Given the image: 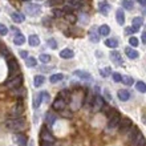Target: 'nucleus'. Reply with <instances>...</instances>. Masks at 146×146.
Returning a JSON list of instances; mask_svg holds the SVG:
<instances>
[{
	"instance_id": "nucleus-45",
	"label": "nucleus",
	"mask_w": 146,
	"mask_h": 146,
	"mask_svg": "<svg viewBox=\"0 0 146 146\" xmlns=\"http://www.w3.org/2000/svg\"><path fill=\"white\" fill-rule=\"evenodd\" d=\"M40 96H41V100L42 101H48V100H49V94H48L46 92H41V93H40Z\"/></svg>"
},
{
	"instance_id": "nucleus-33",
	"label": "nucleus",
	"mask_w": 146,
	"mask_h": 146,
	"mask_svg": "<svg viewBox=\"0 0 146 146\" xmlns=\"http://www.w3.org/2000/svg\"><path fill=\"white\" fill-rule=\"evenodd\" d=\"M58 97H61L64 101H66L68 102V100H69V97H70V93L69 90H66V89H64V90H61V93H60V96Z\"/></svg>"
},
{
	"instance_id": "nucleus-27",
	"label": "nucleus",
	"mask_w": 146,
	"mask_h": 146,
	"mask_svg": "<svg viewBox=\"0 0 146 146\" xmlns=\"http://www.w3.org/2000/svg\"><path fill=\"white\" fill-rule=\"evenodd\" d=\"M64 80V74H61V73H56V74H52L49 78L50 82H53V84H56V82H58V81Z\"/></svg>"
},
{
	"instance_id": "nucleus-13",
	"label": "nucleus",
	"mask_w": 146,
	"mask_h": 146,
	"mask_svg": "<svg viewBox=\"0 0 146 146\" xmlns=\"http://www.w3.org/2000/svg\"><path fill=\"white\" fill-rule=\"evenodd\" d=\"M98 11L102 13V15H108L109 11H110V4L108 1H101L98 4Z\"/></svg>"
},
{
	"instance_id": "nucleus-22",
	"label": "nucleus",
	"mask_w": 146,
	"mask_h": 146,
	"mask_svg": "<svg viewBox=\"0 0 146 146\" xmlns=\"http://www.w3.org/2000/svg\"><path fill=\"white\" fill-rule=\"evenodd\" d=\"M73 50L69 49V48H65V49H62L61 52H60V57L62 58H72L73 57Z\"/></svg>"
},
{
	"instance_id": "nucleus-40",
	"label": "nucleus",
	"mask_w": 146,
	"mask_h": 146,
	"mask_svg": "<svg viewBox=\"0 0 146 146\" xmlns=\"http://www.w3.org/2000/svg\"><path fill=\"white\" fill-rule=\"evenodd\" d=\"M8 33V28L4 25V24H1L0 23V35L1 36H5Z\"/></svg>"
},
{
	"instance_id": "nucleus-26",
	"label": "nucleus",
	"mask_w": 146,
	"mask_h": 146,
	"mask_svg": "<svg viewBox=\"0 0 146 146\" xmlns=\"http://www.w3.org/2000/svg\"><path fill=\"white\" fill-rule=\"evenodd\" d=\"M105 45L109 46V48H117L118 46V41L115 38H106L105 40Z\"/></svg>"
},
{
	"instance_id": "nucleus-3",
	"label": "nucleus",
	"mask_w": 146,
	"mask_h": 146,
	"mask_svg": "<svg viewBox=\"0 0 146 146\" xmlns=\"http://www.w3.org/2000/svg\"><path fill=\"white\" fill-rule=\"evenodd\" d=\"M21 84H23V77L21 76H15L12 77L11 80H8L7 82H5V85H7L8 88L11 89H17L21 86Z\"/></svg>"
},
{
	"instance_id": "nucleus-15",
	"label": "nucleus",
	"mask_w": 146,
	"mask_h": 146,
	"mask_svg": "<svg viewBox=\"0 0 146 146\" xmlns=\"http://www.w3.org/2000/svg\"><path fill=\"white\" fill-rule=\"evenodd\" d=\"M115 17H117V23H118L119 25H123V23H125V13H123L122 8H118V9L115 11Z\"/></svg>"
},
{
	"instance_id": "nucleus-34",
	"label": "nucleus",
	"mask_w": 146,
	"mask_h": 146,
	"mask_svg": "<svg viewBox=\"0 0 146 146\" xmlns=\"http://www.w3.org/2000/svg\"><path fill=\"white\" fill-rule=\"evenodd\" d=\"M89 37H90V40L94 42H98V36H97L96 31H94V28H92L90 31H89Z\"/></svg>"
},
{
	"instance_id": "nucleus-32",
	"label": "nucleus",
	"mask_w": 146,
	"mask_h": 146,
	"mask_svg": "<svg viewBox=\"0 0 146 146\" xmlns=\"http://www.w3.org/2000/svg\"><path fill=\"white\" fill-rule=\"evenodd\" d=\"M138 133H139V130L137 129V127H133V129H131V131L129 133V139H130V142H133V141H134V138L137 137V134H138Z\"/></svg>"
},
{
	"instance_id": "nucleus-38",
	"label": "nucleus",
	"mask_w": 146,
	"mask_h": 146,
	"mask_svg": "<svg viewBox=\"0 0 146 146\" xmlns=\"http://www.w3.org/2000/svg\"><path fill=\"white\" fill-rule=\"evenodd\" d=\"M110 73H111V72H110V68H109V66H106V68H102V69L100 70V74H101L102 77H108Z\"/></svg>"
},
{
	"instance_id": "nucleus-9",
	"label": "nucleus",
	"mask_w": 146,
	"mask_h": 146,
	"mask_svg": "<svg viewBox=\"0 0 146 146\" xmlns=\"http://www.w3.org/2000/svg\"><path fill=\"white\" fill-rule=\"evenodd\" d=\"M104 105H105V101L102 97L101 96L94 97V100H93V109L94 110H101V109L104 108Z\"/></svg>"
},
{
	"instance_id": "nucleus-44",
	"label": "nucleus",
	"mask_w": 146,
	"mask_h": 146,
	"mask_svg": "<svg viewBox=\"0 0 146 146\" xmlns=\"http://www.w3.org/2000/svg\"><path fill=\"white\" fill-rule=\"evenodd\" d=\"M137 32V29H134L133 27H126L125 28V35H131V33H134Z\"/></svg>"
},
{
	"instance_id": "nucleus-6",
	"label": "nucleus",
	"mask_w": 146,
	"mask_h": 146,
	"mask_svg": "<svg viewBox=\"0 0 146 146\" xmlns=\"http://www.w3.org/2000/svg\"><path fill=\"white\" fill-rule=\"evenodd\" d=\"M119 121H121V115H119L118 111H114V113L110 115V118H109L108 126H109V127H115V126H118V125H119Z\"/></svg>"
},
{
	"instance_id": "nucleus-5",
	"label": "nucleus",
	"mask_w": 146,
	"mask_h": 146,
	"mask_svg": "<svg viewBox=\"0 0 146 146\" xmlns=\"http://www.w3.org/2000/svg\"><path fill=\"white\" fill-rule=\"evenodd\" d=\"M66 106V101H64L61 97H57L56 100L52 102V109L56 111H62Z\"/></svg>"
},
{
	"instance_id": "nucleus-46",
	"label": "nucleus",
	"mask_w": 146,
	"mask_h": 146,
	"mask_svg": "<svg viewBox=\"0 0 146 146\" xmlns=\"http://www.w3.org/2000/svg\"><path fill=\"white\" fill-rule=\"evenodd\" d=\"M48 45H49V46H52V48H53V49H54V48L57 46V42L54 41L53 38H49V40H48Z\"/></svg>"
},
{
	"instance_id": "nucleus-43",
	"label": "nucleus",
	"mask_w": 146,
	"mask_h": 146,
	"mask_svg": "<svg viewBox=\"0 0 146 146\" xmlns=\"http://www.w3.org/2000/svg\"><path fill=\"white\" fill-rule=\"evenodd\" d=\"M113 80H114L115 82H121V81H122V76H121L119 73H113Z\"/></svg>"
},
{
	"instance_id": "nucleus-47",
	"label": "nucleus",
	"mask_w": 146,
	"mask_h": 146,
	"mask_svg": "<svg viewBox=\"0 0 146 146\" xmlns=\"http://www.w3.org/2000/svg\"><path fill=\"white\" fill-rule=\"evenodd\" d=\"M81 0H66V3L70 4V5H80Z\"/></svg>"
},
{
	"instance_id": "nucleus-24",
	"label": "nucleus",
	"mask_w": 146,
	"mask_h": 146,
	"mask_svg": "<svg viewBox=\"0 0 146 146\" xmlns=\"http://www.w3.org/2000/svg\"><path fill=\"white\" fill-rule=\"evenodd\" d=\"M13 42H15L16 45H23L24 42H25V37H24L23 33H17V35L13 37Z\"/></svg>"
},
{
	"instance_id": "nucleus-48",
	"label": "nucleus",
	"mask_w": 146,
	"mask_h": 146,
	"mask_svg": "<svg viewBox=\"0 0 146 146\" xmlns=\"http://www.w3.org/2000/svg\"><path fill=\"white\" fill-rule=\"evenodd\" d=\"M20 56L23 58H28L29 56H28V52H25V50H23V52H20Z\"/></svg>"
},
{
	"instance_id": "nucleus-14",
	"label": "nucleus",
	"mask_w": 146,
	"mask_h": 146,
	"mask_svg": "<svg viewBox=\"0 0 146 146\" xmlns=\"http://www.w3.org/2000/svg\"><path fill=\"white\" fill-rule=\"evenodd\" d=\"M11 17H12V20H13V23H16V24L23 23L24 20H25L24 15H23V13H20V12H12Z\"/></svg>"
},
{
	"instance_id": "nucleus-29",
	"label": "nucleus",
	"mask_w": 146,
	"mask_h": 146,
	"mask_svg": "<svg viewBox=\"0 0 146 146\" xmlns=\"http://www.w3.org/2000/svg\"><path fill=\"white\" fill-rule=\"evenodd\" d=\"M135 88H137V90H138L139 93H145L146 92V84L143 82V81H137Z\"/></svg>"
},
{
	"instance_id": "nucleus-28",
	"label": "nucleus",
	"mask_w": 146,
	"mask_h": 146,
	"mask_svg": "<svg viewBox=\"0 0 146 146\" xmlns=\"http://www.w3.org/2000/svg\"><path fill=\"white\" fill-rule=\"evenodd\" d=\"M121 5H122L125 9H127V11H131L134 4H133V1H131V0H122V1H121Z\"/></svg>"
},
{
	"instance_id": "nucleus-17",
	"label": "nucleus",
	"mask_w": 146,
	"mask_h": 146,
	"mask_svg": "<svg viewBox=\"0 0 146 146\" xmlns=\"http://www.w3.org/2000/svg\"><path fill=\"white\" fill-rule=\"evenodd\" d=\"M117 96H118V98L121 101H127L129 98H130V93H129V90L121 89V90H118V92H117Z\"/></svg>"
},
{
	"instance_id": "nucleus-4",
	"label": "nucleus",
	"mask_w": 146,
	"mask_h": 146,
	"mask_svg": "<svg viewBox=\"0 0 146 146\" xmlns=\"http://www.w3.org/2000/svg\"><path fill=\"white\" fill-rule=\"evenodd\" d=\"M40 11H41V7L36 3H31V4H27V5H25V12H27V15L35 16V15H38Z\"/></svg>"
},
{
	"instance_id": "nucleus-53",
	"label": "nucleus",
	"mask_w": 146,
	"mask_h": 146,
	"mask_svg": "<svg viewBox=\"0 0 146 146\" xmlns=\"http://www.w3.org/2000/svg\"><path fill=\"white\" fill-rule=\"evenodd\" d=\"M24 1H31V0H24Z\"/></svg>"
},
{
	"instance_id": "nucleus-8",
	"label": "nucleus",
	"mask_w": 146,
	"mask_h": 146,
	"mask_svg": "<svg viewBox=\"0 0 146 146\" xmlns=\"http://www.w3.org/2000/svg\"><path fill=\"white\" fill-rule=\"evenodd\" d=\"M8 69H9V76H11V78H12V76L19 70V64H17L13 58H11V60H8ZM11 78H9V80H11Z\"/></svg>"
},
{
	"instance_id": "nucleus-11",
	"label": "nucleus",
	"mask_w": 146,
	"mask_h": 146,
	"mask_svg": "<svg viewBox=\"0 0 146 146\" xmlns=\"http://www.w3.org/2000/svg\"><path fill=\"white\" fill-rule=\"evenodd\" d=\"M131 146H146V141H145V137H143L141 133L137 134V137L134 138L133 142H130Z\"/></svg>"
},
{
	"instance_id": "nucleus-36",
	"label": "nucleus",
	"mask_w": 146,
	"mask_h": 146,
	"mask_svg": "<svg viewBox=\"0 0 146 146\" xmlns=\"http://www.w3.org/2000/svg\"><path fill=\"white\" fill-rule=\"evenodd\" d=\"M133 81L134 80H133L130 76H125V77H122V81H121V82H123L126 86H130V85H133Z\"/></svg>"
},
{
	"instance_id": "nucleus-10",
	"label": "nucleus",
	"mask_w": 146,
	"mask_h": 146,
	"mask_svg": "<svg viewBox=\"0 0 146 146\" xmlns=\"http://www.w3.org/2000/svg\"><path fill=\"white\" fill-rule=\"evenodd\" d=\"M130 127H131V121L129 118H125L122 121V122L119 123V133H126V131L130 130Z\"/></svg>"
},
{
	"instance_id": "nucleus-50",
	"label": "nucleus",
	"mask_w": 146,
	"mask_h": 146,
	"mask_svg": "<svg viewBox=\"0 0 146 146\" xmlns=\"http://www.w3.org/2000/svg\"><path fill=\"white\" fill-rule=\"evenodd\" d=\"M141 38H142L143 44H146V32H143V33H142V37H141Z\"/></svg>"
},
{
	"instance_id": "nucleus-2",
	"label": "nucleus",
	"mask_w": 146,
	"mask_h": 146,
	"mask_svg": "<svg viewBox=\"0 0 146 146\" xmlns=\"http://www.w3.org/2000/svg\"><path fill=\"white\" fill-rule=\"evenodd\" d=\"M40 139H41L42 142L53 143L54 142V135H52V133H50V131L48 130L45 126H42L41 127V131H40Z\"/></svg>"
},
{
	"instance_id": "nucleus-52",
	"label": "nucleus",
	"mask_w": 146,
	"mask_h": 146,
	"mask_svg": "<svg viewBox=\"0 0 146 146\" xmlns=\"http://www.w3.org/2000/svg\"><path fill=\"white\" fill-rule=\"evenodd\" d=\"M138 3L141 4V5H146V0H138Z\"/></svg>"
},
{
	"instance_id": "nucleus-1",
	"label": "nucleus",
	"mask_w": 146,
	"mask_h": 146,
	"mask_svg": "<svg viewBox=\"0 0 146 146\" xmlns=\"http://www.w3.org/2000/svg\"><path fill=\"white\" fill-rule=\"evenodd\" d=\"M5 126H7L9 130L20 133L21 130L25 129L27 125H25V119L24 118H11V119H8L7 122H5Z\"/></svg>"
},
{
	"instance_id": "nucleus-41",
	"label": "nucleus",
	"mask_w": 146,
	"mask_h": 146,
	"mask_svg": "<svg viewBox=\"0 0 146 146\" xmlns=\"http://www.w3.org/2000/svg\"><path fill=\"white\" fill-rule=\"evenodd\" d=\"M52 13H53L56 17H64V12H62L61 9H53Z\"/></svg>"
},
{
	"instance_id": "nucleus-51",
	"label": "nucleus",
	"mask_w": 146,
	"mask_h": 146,
	"mask_svg": "<svg viewBox=\"0 0 146 146\" xmlns=\"http://www.w3.org/2000/svg\"><path fill=\"white\" fill-rule=\"evenodd\" d=\"M41 146H53V145H52L50 142H42L41 141Z\"/></svg>"
},
{
	"instance_id": "nucleus-25",
	"label": "nucleus",
	"mask_w": 146,
	"mask_h": 146,
	"mask_svg": "<svg viewBox=\"0 0 146 146\" xmlns=\"http://www.w3.org/2000/svg\"><path fill=\"white\" fill-rule=\"evenodd\" d=\"M98 32H100L101 36H108L109 33H110V28H109V25L104 24V25H101V27L98 28Z\"/></svg>"
},
{
	"instance_id": "nucleus-16",
	"label": "nucleus",
	"mask_w": 146,
	"mask_h": 146,
	"mask_svg": "<svg viewBox=\"0 0 146 146\" xmlns=\"http://www.w3.org/2000/svg\"><path fill=\"white\" fill-rule=\"evenodd\" d=\"M110 58H111V61L114 62V64H117V65H121L122 64V58H121V56H119V53L117 52V50H111L110 52Z\"/></svg>"
},
{
	"instance_id": "nucleus-35",
	"label": "nucleus",
	"mask_w": 146,
	"mask_h": 146,
	"mask_svg": "<svg viewBox=\"0 0 146 146\" xmlns=\"http://www.w3.org/2000/svg\"><path fill=\"white\" fill-rule=\"evenodd\" d=\"M54 121H56V115L53 114V113H46V118H45V122L46 123H53Z\"/></svg>"
},
{
	"instance_id": "nucleus-23",
	"label": "nucleus",
	"mask_w": 146,
	"mask_h": 146,
	"mask_svg": "<svg viewBox=\"0 0 146 146\" xmlns=\"http://www.w3.org/2000/svg\"><path fill=\"white\" fill-rule=\"evenodd\" d=\"M28 42H29L31 46H37L40 44V38H38L37 35H31L28 37Z\"/></svg>"
},
{
	"instance_id": "nucleus-12",
	"label": "nucleus",
	"mask_w": 146,
	"mask_h": 146,
	"mask_svg": "<svg viewBox=\"0 0 146 146\" xmlns=\"http://www.w3.org/2000/svg\"><path fill=\"white\" fill-rule=\"evenodd\" d=\"M15 142H16V145H19V146H27L28 139H27V137H25L24 134L19 133V134L15 135Z\"/></svg>"
},
{
	"instance_id": "nucleus-30",
	"label": "nucleus",
	"mask_w": 146,
	"mask_h": 146,
	"mask_svg": "<svg viewBox=\"0 0 146 146\" xmlns=\"http://www.w3.org/2000/svg\"><path fill=\"white\" fill-rule=\"evenodd\" d=\"M38 60H40L42 64H48V62L52 60V57H50L49 54H46V53H41L40 54V57H38Z\"/></svg>"
},
{
	"instance_id": "nucleus-19",
	"label": "nucleus",
	"mask_w": 146,
	"mask_h": 146,
	"mask_svg": "<svg viewBox=\"0 0 146 146\" xmlns=\"http://www.w3.org/2000/svg\"><path fill=\"white\" fill-rule=\"evenodd\" d=\"M44 82H45V78H44V76H41V74H37V76L33 77V85H35L36 88H40Z\"/></svg>"
},
{
	"instance_id": "nucleus-42",
	"label": "nucleus",
	"mask_w": 146,
	"mask_h": 146,
	"mask_svg": "<svg viewBox=\"0 0 146 146\" xmlns=\"http://www.w3.org/2000/svg\"><path fill=\"white\" fill-rule=\"evenodd\" d=\"M65 17H66V20H68L69 23H76V21H77V17H76V16H74V15H70V13H69V15H66Z\"/></svg>"
},
{
	"instance_id": "nucleus-20",
	"label": "nucleus",
	"mask_w": 146,
	"mask_h": 146,
	"mask_svg": "<svg viewBox=\"0 0 146 146\" xmlns=\"http://www.w3.org/2000/svg\"><path fill=\"white\" fill-rule=\"evenodd\" d=\"M73 74L74 76H77V77H80V78H82V80H89L90 78V73H88V72H84V70H74L73 72Z\"/></svg>"
},
{
	"instance_id": "nucleus-7",
	"label": "nucleus",
	"mask_w": 146,
	"mask_h": 146,
	"mask_svg": "<svg viewBox=\"0 0 146 146\" xmlns=\"http://www.w3.org/2000/svg\"><path fill=\"white\" fill-rule=\"evenodd\" d=\"M23 105L20 106L19 105H16L15 108H12L11 110L8 111V117H9V119L11 118H20V114H21V111H23Z\"/></svg>"
},
{
	"instance_id": "nucleus-18",
	"label": "nucleus",
	"mask_w": 146,
	"mask_h": 146,
	"mask_svg": "<svg viewBox=\"0 0 146 146\" xmlns=\"http://www.w3.org/2000/svg\"><path fill=\"white\" fill-rule=\"evenodd\" d=\"M143 24V17H141V16H137V17H134L133 19V23H131V27L134 28V29H137L138 31L139 28H141V25Z\"/></svg>"
},
{
	"instance_id": "nucleus-49",
	"label": "nucleus",
	"mask_w": 146,
	"mask_h": 146,
	"mask_svg": "<svg viewBox=\"0 0 146 146\" xmlns=\"http://www.w3.org/2000/svg\"><path fill=\"white\" fill-rule=\"evenodd\" d=\"M40 69H41L42 72H49V70H52V69H50V68H48V66H41Z\"/></svg>"
},
{
	"instance_id": "nucleus-37",
	"label": "nucleus",
	"mask_w": 146,
	"mask_h": 146,
	"mask_svg": "<svg viewBox=\"0 0 146 146\" xmlns=\"http://www.w3.org/2000/svg\"><path fill=\"white\" fill-rule=\"evenodd\" d=\"M41 102H42L41 96H40V94H37V96H36L35 98H33V108H38Z\"/></svg>"
},
{
	"instance_id": "nucleus-21",
	"label": "nucleus",
	"mask_w": 146,
	"mask_h": 146,
	"mask_svg": "<svg viewBox=\"0 0 146 146\" xmlns=\"http://www.w3.org/2000/svg\"><path fill=\"white\" fill-rule=\"evenodd\" d=\"M125 53H126V56L129 58H137L138 57V52L135 49H131L130 46H126L125 48Z\"/></svg>"
},
{
	"instance_id": "nucleus-39",
	"label": "nucleus",
	"mask_w": 146,
	"mask_h": 146,
	"mask_svg": "<svg viewBox=\"0 0 146 146\" xmlns=\"http://www.w3.org/2000/svg\"><path fill=\"white\" fill-rule=\"evenodd\" d=\"M138 38L134 37V36H131L130 38H129V44H130L131 46H138Z\"/></svg>"
},
{
	"instance_id": "nucleus-31",
	"label": "nucleus",
	"mask_w": 146,
	"mask_h": 146,
	"mask_svg": "<svg viewBox=\"0 0 146 146\" xmlns=\"http://www.w3.org/2000/svg\"><path fill=\"white\" fill-rule=\"evenodd\" d=\"M36 64H37V60H36L35 57H28V58H25V65L27 66H29V68H31V66H36Z\"/></svg>"
}]
</instances>
